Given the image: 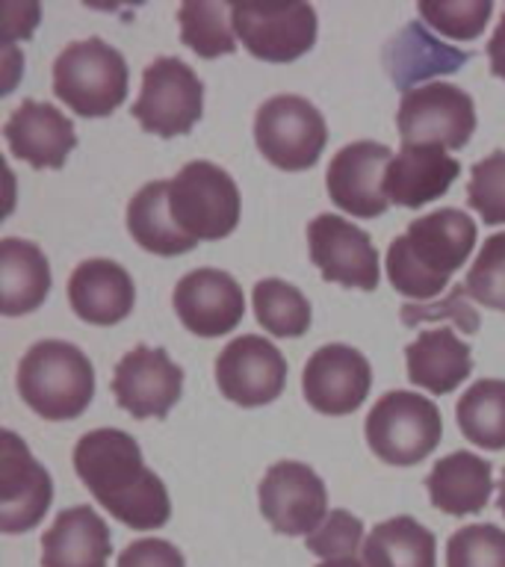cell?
Returning <instances> with one entry per match:
<instances>
[{
    "label": "cell",
    "mask_w": 505,
    "mask_h": 567,
    "mask_svg": "<svg viewBox=\"0 0 505 567\" xmlns=\"http://www.w3.org/2000/svg\"><path fill=\"white\" fill-rule=\"evenodd\" d=\"M74 470L97 505L131 529H159L172 517L163 478L145 467L140 443L122 429L83 434L74 446Z\"/></svg>",
    "instance_id": "6da1fadb"
},
{
    "label": "cell",
    "mask_w": 505,
    "mask_h": 567,
    "mask_svg": "<svg viewBox=\"0 0 505 567\" xmlns=\"http://www.w3.org/2000/svg\"><path fill=\"white\" fill-rule=\"evenodd\" d=\"M476 246V221L458 207L425 213L388 248V281L408 299H434Z\"/></svg>",
    "instance_id": "7a4b0ae2"
},
{
    "label": "cell",
    "mask_w": 505,
    "mask_h": 567,
    "mask_svg": "<svg viewBox=\"0 0 505 567\" xmlns=\"http://www.w3.org/2000/svg\"><path fill=\"white\" fill-rule=\"evenodd\" d=\"M16 384L30 411L62 423L83 414L95 396V367L78 346L39 340L18 361Z\"/></svg>",
    "instance_id": "3957f363"
},
{
    "label": "cell",
    "mask_w": 505,
    "mask_h": 567,
    "mask_svg": "<svg viewBox=\"0 0 505 567\" xmlns=\"http://www.w3.org/2000/svg\"><path fill=\"white\" fill-rule=\"evenodd\" d=\"M127 62L104 39L71 42L53 60V95L71 106V113L104 118L122 106L127 95Z\"/></svg>",
    "instance_id": "277c9868"
},
{
    "label": "cell",
    "mask_w": 505,
    "mask_h": 567,
    "mask_svg": "<svg viewBox=\"0 0 505 567\" xmlns=\"http://www.w3.org/2000/svg\"><path fill=\"white\" fill-rule=\"evenodd\" d=\"M168 207L177 228L193 239H225L239 225L237 181L210 159H193L168 181Z\"/></svg>",
    "instance_id": "5b68a950"
},
{
    "label": "cell",
    "mask_w": 505,
    "mask_h": 567,
    "mask_svg": "<svg viewBox=\"0 0 505 567\" xmlns=\"http://www.w3.org/2000/svg\"><path fill=\"white\" fill-rule=\"evenodd\" d=\"M367 443L384 464L414 467L437 450L443 437L441 411L432 399L411 390H390L367 414Z\"/></svg>",
    "instance_id": "8992f818"
},
{
    "label": "cell",
    "mask_w": 505,
    "mask_h": 567,
    "mask_svg": "<svg viewBox=\"0 0 505 567\" xmlns=\"http://www.w3.org/2000/svg\"><path fill=\"white\" fill-rule=\"evenodd\" d=\"M255 142L272 166L305 172L326 151V118L308 97L272 95L255 115Z\"/></svg>",
    "instance_id": "52a82bcc"
},
{
    "label": "cell",
    "mask_w": 505,
    "mask_h": 567,
    "mask_svg": "<svg viewBox=\"0 0 505 567\" xmlns=\"http://www.w3.org/2000/svg\"><path fill=\"white\" fill-rule=\"evenodd\" d=\"M204 110V86L184 60L157 56L142 71V89L136 104L131 106L133 118L142 131L172 140L184 136L198 124Z\"/></svg>",
    "instance_id": "ba28073f"
},
{
    "label": "cell",
    "mask_w": 505,
    "mask_h": 567,
    "mask_svg": "<svg viewBox=\"0 0 505 567\" xmlns=\"http://www.w3.org/2000/svg\"><path fill=\"white\" fill-rule=\"evenodd\" d=\"M396 131L405 145L464 148L476 131L473 97L452 83H425L402 95Z\"/></svg>",
    "instance_id": "9c48e42d"
},
{
    "label": "cell",
    "mask_w": 505,
    "mask_h": 567,
    "mask_svg": "<svg viewBox=\"0 0 505 567\" xmlns=\"http://www.w3.org/2000/svg\"><path fill=\"white\" fill-rule=\"evenodd\" d=\"M260 512L281 535H310L328 517L326 482L301 461H278L257 487Z\"/></svg>",
    "instance_id": "30bf717a"
},
{
    "label": "cell",
    "mask_w": 505,
    "mask_h": 567,
    "mask_svg": "<svg viewBox=\"0 0 505 567\" xmlns=\"http://www.w3.org/2000/svg\"><path fill=\"white\" fill-rule=\"evenodd\" d=\"M310 260L328 284L375 290L379 287V251L367 230L337 213H319L308 225Z\"/></svg>",
    "instance_id": "8fae6325"
},
{
    "label": "cell",
    "mask_w": 505,
    "mask_h": 567,
    "mask_svg": "<svg viewBox=\"0 0 505 567\" xmlns=\"http://www.w3.org/2000/svg\"><path fill=\"white\" fill-rule=\"evenodd\" d=\"M216 384L221 396L239 408L269 405L284 393L287 361L266 337L243 334L216 358Z\"/></svg>",
    "instance_id": "7c38bea8"
},
{
    "label": "cell",
    "mask_w": 505,
    "mask_h": 567,
    "mask_svg": "<svg viewBox=\"0 0 505 567\" xmlns=\"http://www.w3.org/2000/svg\"><path fill=\"white\" fill-rule=\"evenodd\" d=\"M372 388V367L358 349L346 343L319 346L301 372V393L319 414H354Z\"/></svg>",
    "instance_id": "4fadbf2b"
},
{
    "label": "cell",
    "mask_w": 505,
    "mask_h": 567,
    "mask_svg": "<svg viewBox=\"0 0 505 567\" xmlns=\"http://www.w3.org/2000/svg\"><path fill=\"white\" fill-rule=\"evenodd\" d=\"M393 163V151L372 140H361L346 145L331 157L326 172L328 198L343 213L358 219L384 216L390 198L384 193V177Z\"/></svg>",
    "instance_id": "5bb4252c"
},
{
    "label": "cell",
    "mask_w": 505,
    "mask_h": 567,
    "mask_svg": "<svg viewBox=\"0 0 505 567\" xmlns=\"http://www.w3.org/2000/svg\"><path fill=\"white\" fill-rule=\"evenodd\" d=\"M230 21L243 48L264 62H292L317 44V9L310 3L234 7Z\"/></svg>",
    "instance_id": "9a60e30c"
},
{
    "label": "cell",
    "mask_w": 505,
    "mask_h": 567,
    "mask_svg": "<svg viewBox=\"0 0 505 567\" xmlns=\"http://www.w3.org/2000/svg\"><path fill=\"white\" fill-rule=\"evenodd\" d=\"M53 503L51 473L33 458L16 432H3L0 443V532L35 529Z\"/></svg>",
    "instance_id": "2e32d148"
},
{
    "label": "cell",
    "mask_w": 505,
    "mask_h": 567,
    "mask_svg": "<svg viewBox=\"0 0 505 567\" xmlns=\"http://www.w3.org/2000/svg\"><path fill=\"white\" fill-rule=\"evenodd\" d=\"M184 393V370L166 349L136 346L113 372V396L136 420H163Z\"/></svg>",
    "instance_id": "e0dca14e"
},
{
    "label": "cell",
    "mask_w": 505,
    "mask_h": 567,
    "mask_svg": "<svg viewBox=\"0 0 505 567\" xmlns=\"http://www.w3.org/2000/svg\"><path fill=\"white\" fill-rule=\"evenodd\" d=\"M175 310L195 337H221L243 322L246 299L239 284L225 269H193L175 287Z\"/></svg>",
    "instance_id": "ac0fdd59"
},
{
    "label": "cell",
    "mask_w": 505,
    "mask_h": 567,
    "mask_svg": "<svg viewBox=\"0 0 505 567\" xmlns=\"http://www.w3.org/2000/svg\"><path fill=\"white\" fill-rule=\"evenodd\" d=\"M3 136L12 157L24 159L33 168H60L78 145L71 118H65L53 104L33 97L12 110L3 124Z\"/></svg>",
    "instance_id": "d6986e66"
},
{
    "label": "cell",
    "mask_w": 505,
    "mask_h": 567,
    "mask_svg": "<svg viewBox=\"0 0 505 567\" xmlns=\"http://www.w3.org/2000/svg\"><path fill=\"white\" fill-rule=\"evenodd\" d=\"M71 310L89 326H115L133 310L136 287L131 272L115 260L92 257L71 272L69 278Z\"/></svg>",
    "instance_id": "ffe728a7"
},
{
    "label": "cell",
    "mask_w": 505,
    "mask_h": 567,
    "mask_svg": "<svg viewBox=\"0 0 505 567\" xmlns=\"http://www.w3.org/2000/svg\"><path fill=\"white\" fill-rule=\"evenodd\" d=\"M461 163L437 145H402L384 177V193L390 204L416 210L434 198L450 193V186L458 181Z\"/></svg>",
    "instance_id": "44dd1931"
},
{
    "label": "cell",
    "mask_w": 505,
    "mask_h": 567,
    "mask_svg": "<svg viewBox=\"0 0 505 567\" xmlns=\"http://www.w3.org/2000/svg\"><path fill=\"white\" fill-rule=\"evenodd\" d=\"M467 60V51H458V48L441 42L420 21H408L384 48V65H388L393 86L402 95L416 89V83H423V80L458 71Z\"/></svg>",
    "instance_id": "7402d4cb"
},
{
    "label": "cell",
    "mask_w": 505,
    "mask_h": 567,
    "mask_svg": "<svg viewBox=\"0 0 505 567\" xmlns=\"http://www.w3.org/2000/svg\"><path fill=\"white\" fill-rule=\"evenodd\" d=\"M110 529L92 505H71L42 535V567H106Z\"/></svg>",
    "instance_id": "603a6c76"
},
{
    "label": "cell",
    "mask_w": 505,
    "mask_h": 567,
    "mask_svg": "<svg viewBox=\"0 0 505 567\" xmlns=\"http://www.w3.org/2000/svg\"><path fill=\"white\" fill-rule=\"evenodd\" d=\"M494 470L482 455L473 452H450L432 467L425 487L437 512L450 517H470L485 512L491 491H494Z\"/></svg>",
    "instance_id": "cb8c5ba5"
},
{
    "label": "cell",
    "mask_w": 505,
    "mask_h": 567,
    "mask_svg": "<svg viewBox=\"0 0 505 567\" xmlns=\"http://www.w3.org/2000/svg\"><path fill=\"white\" fill-rule=\"evenodd\" d=\"M405 363L411 384L429 390L432 396H446L473 372L470 346L450 328L423 331L414 343H408Z\"/></svg>",
    "instance_id": "d4e9b609"
},
{
    "label": "cell",
    "mask_w": 505,
    "mask_h": 567,
    "mask_svg": "<svg viewBox=\"0 0 505 567\" xmlns=\"http://www.w3.org/2000/svg\"><path fill=\"white\" fill-rule=\"evenodd\" d=\"M0 310L3 317H21L42 308L51 292V266L42 248L27 239L7 237L0 243Z\"/></svg>",
    "instance_id": "484cf974"
},
{
    "label": "cell",
    "mask_w": 505,
    "mask_h": 567,
    "mask_svg": "<svg viewBox=\"0 0 505 567\" xmlns=\"http://www.w3.org/2000/svg\"><path fill=\"white\" fill-rule=\"evenodd\" d=\"M127 230L145 251L159 257H177L193 251L198 239L177 228L168 207V181H151L127 204Z\"/></svg>",
    "instance_id": "4316f807"
},
{
    "label": "cell",
    "mask_w": 505,
    "mask_h": 567,
    "mask_svg": "<svg viewBox=\"0 0 505 567\" xmlns=\"http://www.w3.org/2000/svg\"><path fill=\"white\" fill-rule=\"evenodd\" d=\"M363 567H434L437 540L414 517H390L363 540Z\"/></svg>",
    "instance_id": "83f0119b"
},
{
    "label": "cell",
    "mask_w": 505,
    "mask_h": 567,
    "mask_svg": "<svg viewBox=\"0 0 505 567\" xmlns=\"http://www.w3.org/2000/svg\"><path fill=\"white\" fill-rule=\"evenodd\" d=\"M461 434L478 450H505V381L482 379L455 405Z\"/></svg>",
    "instance_id": "f1b7e54d"
},
{
    "label": "cell",
    "mask_w": 505,
    "mask_h": 567,
    "mask_svg": "<svg viewBox=\"0 0 505 567\" xmlns=\"http://www.w3.org/2000/svg\"><path fill=\"white\" fill-rule=\"evenodd\" d=\"M234 7L230 3H210V0H193L177 9L181 24V42L193 48L202 60H216L225 53L237 51V33L230 21Z\"/></svg>",
    "instance_id": "f546056e"
},
{
    "label": "cell",
    "mask_w": 505,
    "mask_h": 567,
    "mask_svg": "<svg viewBox=\"0 0 505 567\" xmlns=\"http://www.w3.org/2000/svg\"><path fill=\"white\" fill-rule=\"evenodd\" d=\"M257 322L275 337H301L310 328V301L305 292L281 278H264L251 290Z\"/></svg>",
    "instance_id": "4dcf8cb0"
},
{
    "label": "cell",
    "mask_w": 505,
    "mask_h": 567,
    "mask_svg": "<svg viewBox=\"0 0 505 567\" xmlns=\"http://www.w3.org/2000/svg\"><path fill=\"white\" fill-rule=\"evenodd\" d=\"M416 12L437 33L470 42L485 33L494 3L491 0H423L416 3Z\"/></svg>",
    "instance_id": "1f68e13d"
},
{
    "label": "cell",
    "mask_w": 505,
    "mask_h": 567,
    "mask_svg": "<svg viewBox=\"0 0 505 567\" xmlns=\"http://www.w3.org/2000/svg\"><path fill=\"white\" fill-rule=\"evenodd\" d=\"M446 567H505V529L491 523L461 526L446 544Z\"/></svg>",
    "instance_id": "d6a6232c"
},
{
    "label": "cell",
    "mask_w": 505,
    "mask_h": 567,
    "mask_svg": "<svg viewBox=\"0 0 505 567\" xmlns=\"http://www.w3.org/2000/svg\"><path fill=\"white\" fill-rule=\"evenodd\" d=\"M464 287L478 305L505 310V234L485 239L464 278Z\"/></svg>",
    "instance_id": "836d02e7"
},
{
    "label": "cell",
    "mask_w": 505,
    "mask_h": 567,
    "mask_svg": "<svg viewBox=\"0 0 505 567\" xmlns=\"http://www.w3.org/2000/svg\"><path fill=\"white\" fill-rule=\"evenodd\" d=\"M467 204L485 225H505V151H494L473 166Z\"/></svg>",
    "instance_id": "e575fe53"
},
{
    "label": "cell",
    "mask_w": 505,
    "mask_h": 567,
    "mask_svg": "<svg viewBox=\"0 0 505 567\" xmlns=\"http://www.w3.org/2000/svg\"><path fill=\"white\" fill-rule=\"evenodd\" d=\"M305 547L322 561H328V558H354V553L363 549V523L352 512L334 508L317 532H310Z\"/></svg>",
    "instance_id": "d590c367"
},
{
    "label": "cell",
    "mask_w": 505,
    "mask_h": 567,
    "mask_svg": "<svg viewBox=\"0 0 505 567\" xmlns=\"http://www.w3.org/2000/svg\"><path fill=\"white\" fill-rule=\"evenodd\" d=\"M464 292H467V287H464V284H458V287H452L450 299L434 301V305H405V308H402V322H405V326H416L420 319L450 317V319H455V326H458L461 331L476 334L478 313L473 310V305H467V301H464Z\"/></svg>",
    "instance_id": "8d00e7d4"
},
{
    "label": "cell",
    "mask_w": 505,
    "mask_h": 567,
    "mask_svg": "<svg viewBox=\"0 0 505 567\" xmlns=\"http://www.w3.org/2000/svg\"><path fill=\"white\" fill-rule=\"evenodd\" d=\"M118 567H186L175 544L159 538H140L118 553Z\"/></svg>",
    "instance_id": "74e56055"
},
{
    "label": "cell",
    "mask_w": 505,
    "mask_h": 567,
    "mask_svg": "<svg viewBox=\"0 0 505 567\" xmlns=\"http://www.w3.org/2000/svg\"><path fill=\"white\" fill-rule=\"evenodd\" d=\"M487 60H491V74L499 78L505 83V9L499 16V24H496L491 42H487Z\"/></svg>",
    "instance_id": "f35d334b"
},
{
    "label": "cell",
    "mask_w": 505,
    "mask_h": 567,
    "mask_svg": "<svg viewBox=\"0 0 505 567\" xmlns=\"http://www.w3.org/2000/svg\"><path fill=\"white\" fill-rule=\"evenodd\" d=\"M317 567H363V561H358V558H328Z\"/></svg>",
    "instance_id": "ab89813d"
},
{
    "label": "cell",
    "mask_w": 505,
    "mask_h": 567,
    "mask_svg": "<svg viewBox=\"0 0 505 567\" xmlns=\"http://www.w3.org/2000/svg\"><path fill=\"white\" fill-rule=\"evenodd\" d=\"M496 505H499V512H503L505 517V470L503 476H499V496H496Z\"/></svg>",
    "instance_id": "60d3db41"
}]
</instances>
